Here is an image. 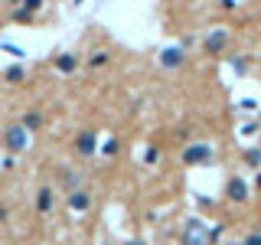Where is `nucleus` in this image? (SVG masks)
Here are the masks:
<instances>
[{
  "label": "nucleus",
  "instance_id": "obj_13",
  "mask_svg": "<svg viewBox=\"0 0 261 245\" xmlns=\"http://www.w3.org/2000/svg\"><path fill=\"white\" fill-rule=\"evenodd\" d=\"M105 62H108V53H95L92 59H88V65H92V69H101Z\"/></svg>",
  "mask_w": 261,
  "mask_h": 245
},
{
  "label": "nucleus",
  "instance_id": "obj_10",
  "mask_svg": "<svg viewBox=\"0 0 261 245\" xmlns=\"http://www.w3.org/2000/svg\"><path fill=\"white\" fill-rule=\"evenodd\" d=\"M39 124H43V115H39V111H26V118H23V128L33 131V128H39Z\"/></svg>",
  "mask_w": 261,
  "mask_h": 245
},
{
  "label": "nucleus",
  "instance_id": "obj_18",
  "mask_svg": "<svg viewBox=\"0 0 261 245\" xmlns=\"http://www.w3.org/2000/svg\"><path fill=\"white\" fill-rule=\"evenodd\" d=\"M3 216H7V213H3V209H0V223H3Z\"/></svg>",
  "mask_w": 261,
  "mask_h": 245
},
{
  "label": "nucleus",
  "instance_id": "obj_17",
  "mask_svg": "<svg viewBox=\"0 0 261 245\" xmlns=\"http://www.w3.org/2000/svg\"><path fill=\"white\" fill-rule=\"evenodd\" d=\"M258 190H261V170H258Z\"/></svg>",
  "mask_w": 261,
  "mask_h": 245
},
{
  "label": "nucleus",
  "instance_id": "obj_4",
  "mask_svg": "<svg viewBox=\"0 0 261 245\" xmlns=\"http://www.w3.org/2000/svg\"><path fill=\"white\" fill-rule=\"evenodd\" d=\"M225 46H228V33H225V30L209 33V40H206V53H222Z\"/></svg>",
  "mask_w": 261,
  "mask_h": 245
},
{
  "label": "nucleus",
  "instance_id": "obj_9",
  "mask_svg": "<svg viewBox=\"0 0 261 245\" xmlns=\"http://www.w3.org/2000/svg\"><path fill=\"white\" fill-rule=\"evenodd\" d=\"M36 206H39V213H46V209L53 206V186H43V190H39V200H36Z\"/></svg>",
  "mask_w": 261,
  "mask_h": 245
},
{
  "label": "nucleus",
  "instance_id": "obj_14",
  "mask_svg": "<svg viewBox=\"0 0 261 245\" xmlns=\"http://www.w3.org/2000/svg\"><path fill=\"white\" fill-rule=\"evenodd\" d=\"M7 79H10V82H17V79H23V69H20V65H13V69H7Z\"/></svg>",
  "mask_w": 261,
  "mask_h": 245
},
{
  "label": "nucleus",
  "instance_id": "obj_6",
  "mask_svg": "<svg viewBox=\"0 0 261 245\" xmlns=\"http://www.w3.org/2000/svg\"><path fill=\"white\" fill-rule=\"evenodd\" d=\"M69 203H72V209H78V213L92 206V200H88V193H85V190H75L72 196H69Z\"/></svg>",
  "mask_w": 261,
  "mask_h": 245
},
{
  "label": "nucleus",
  "instance_id": "obj_3",
  "mask_svg": "<svg viewBox=\"0 0 261 245\" xmlns=\"http://www.w3.org/2000/svg\"><path fill=\"white\" fill-rule=\"evenodd\" d=\"M225 193H228V200H232V203H245V200H248V183L242 180V177H232L228 186H225Z\"/></svg>",
  "mask_w": 261,
  "mask_h": 245
},
{
  "label": "nucleus",
  "instance_id": "obj_5",
  "mask_svg": "<svg viewBox=\"0 0 261 245\" xmlns=\"http://www.w3.org/2000/svg\"><path fill=\"white\" fill-rule=\"evenodd\" d=\"M160 65H167V69L183 65V46H176V49H163V53H160Z\"/></svg>",
  "mask_w": 261,
  "mask_h": 245
},
{
  "label": "nucleus",
  "instance_id": "obj_16",
  "mask_svg": "<svg viewBox=\"0 0 261 245\" xmlns=\"http://www.w3.org/2000/svg\"><path fill=\"white\" fill-rule=\"evenodd\" d=\"M245 245H261V235H248V239H245Z\"/></svg>",
  "mask_w": 261,
  "mask_h": 245
},
{
  "label": "nucleus",
  "instance_id": "obj_7",
  "mask_svg": "<svg viewBox=\"0 0 261 245\" xmlns=\"http://www.w3.org/2000/svg\"><path fill=\"white\" fill-rule=\"evenodd\" d=\"M95 134H82V138H78V144H75V147H78V154H95V147H98V144H95Z\"/></svg>",
  "mask_w": 261,
  "mask_h": 245
},
{
  "label": "nucleus",
  "instance_id": "obj_1",
  "mask_svg": "<svg viewBox=\"0 0 261 245\" xmlns=\"http://www.w3.org/2000/svg\"><path fill=\"white\" fill-rule=\"evenodd\" d=\"M3 144H7L10 154H23L26 144H30V131L23 128V124H13V128H7V134H3Z\"/></svg>",
  "mask_w": 261,
  "mask_h": 245
},
{
  "label": "nucleus",
  "instance_id": "obj_8",
  "mask_svg": "<svg viewBox=\"0 0 261 245\" xmlns=\"http://www.w3.org/2000/svg\"><path fill=\"white\" fill-rule=\"evenodd\" d=\"M75 65H78L75 56H59V59H56V69H59V72H75Z\"/></svg>",
  "mask_w": 261,
  "mask_h": 245
},
{
  "label": "nucleus",
  "instance_id": "obj_15",
  "mask_svg": "<svg viewBox=\"0 0 261 245\" xmlns=\"http://www.w3.org/2000/svg\"><path fill=\"white\" fill-rule=\"evenodd\" d=\"M232 62H235V72H242V75L248 72V59H232Z\"/></svg>",
  "mask_w": 261,
  "mask_h": 245
},
{
  "label": "nucleus",
  "instance_id": "obj_2",
  "mask_svg": "<svg viewBox=\"0 0 261 245\" xmlns=\"http://www.w3.org/2000/svg\"><path fill=\"white\" fill-rule=\"evenodd\" d=\"M183 160L189 163V167H196V163H209V160H212V147H209V144H193V147H186Z\"/></svg>",
  "mask_w": 261,
  "mask_h": 245
},
{
  "label": "nucleus",
  "instance_id": "obj_12",
  "mask_svg": "<svg viewBox=\"0 0 261 245\" xmlns=\"http://www.w3.org/2000/svg\"><path fill=\"white\" fill-rule=\"evenodd\" d=\"M39 7H43V0H23V13H20V20H23V17H30L33 10H39Z\"/></svg>",
  "mask_w": 261,
  "mask_h": 245
},
{
  "label": "nucleus",
  "instance_id": "obj_11",
  "mask_svg": "<svg viewBox=\"0 0 261 245\" xmlns=\"http://www.w3.org/2000/svg\"><path fill=\"white\" fill-rule=\"evenodd\" d=\"M245 163H248V167H258V170H261V147L245 150Z\"/></svg>",
  "mask_w": 261,
  "mask_h": 245
}]
</instances>
